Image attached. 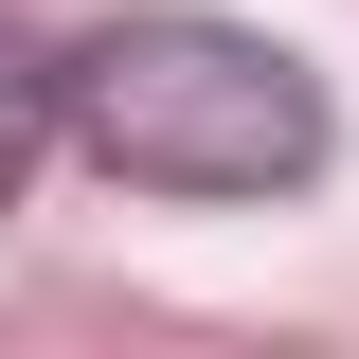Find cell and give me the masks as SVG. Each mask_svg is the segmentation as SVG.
Here are the masks:
<instances>
[{
	"label": "cell",
	"mask_w": 359,
	"mask_h": 359,
	"mask_svg": "<svg viewBox=\"0 0 359 359\" xmlns=\"http://www.w3.org/2000/svg\"><path fill=\"white\" fill-rule=\"evenodd\" d=\"M36 162H54V54L0 18V216H18V180H36Z\"/></svg>",
	"instance_id": "cell-2"
},
{
	"label": "cell",
	"mask_w": 359,
	"mask_h": 359,
	"mask_svg": "<svg viewBox=\"0 0 359 359\" xmlns=\"http://www.w3.org/2000/svg\"><path fill=\"white\" fill-rule=\"evenodd\" d=\"M54 126L108 180H144V198H287V180H323V144H341L306 54L252 36V18H198V0L108 18L90 54H54Z\"/></svg>",
	"instance_id": "cell-1"
}]
</instances>
